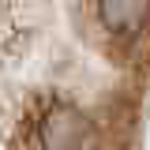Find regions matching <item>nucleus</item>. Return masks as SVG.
Listing matches in <instances>:
<instances>
[{"label":"nucleus","instance_id":"nucleus-1","mask_svg":"<svg viewBox=\"0 0 150 150\" xmlns=\"http://www.w3.org/2000/svg\"><path fill=\"white\" fill-rule=\"evenodd\" d=\"M90 120L71 105H56L41 120V150H86Z\"/></svg>","mask_w":150,"mask_h":150},{"label":"nucleus","instance_id":"nucleus-2","mask_svg":"<svg viewBox=\"0 0 150 150\" xmlns=\"http://www.w3.org/2000/svg\"><path fill=\"white\" fill-rule=\"evenodd\" d=\"M98 15L105 23V30H112L116 38H139V30L150 23V0H101Z\"/></svg>","mask_w":150,"mask_h":150}]
</instances>
